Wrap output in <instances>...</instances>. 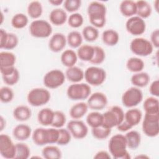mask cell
<instances>
[{
    "instance_id": "1",
    "label": "cell",
    "mask_w": 159,
    "mask_h": 159,
    "mask_svg": "<svg viewBox=\"0 0 159 159\" xmlns=\"http://www.w3.org/2000/svg\"><path fill=\"white\" fill-rule=\"evenodd\" d=\"M127 142L125 135L116 134L109 141L108 148L111 155L115 159H130V153L127 150Z\"/></svg>"
},
{
    "instance_id": "2",
    "label": "cell",
    "mask_w": 159,
    "mask_h": 159,
    "mask_svg": "<svg viewBox=\"0 0 159 159\" xmlns=\"http://www.w3.org/2000/svg\"><path fill=\"white\" fill-rule=\"evenodd\" d=\"M124 114L123 109L120 106H114L111 107L102 114L103 119L101 126L110 129L117 127L124 119Z\"/></svg>"
},
{
    "instance_id": "3",
    "label": "cell",
    "mask_w": 159,
    "mask_h": 159,
    "mask_svg": "<svg viewBox=\"0 0 159 159\" xmlns=\"http://www.w3.org/2000/svg\"><path fill=\"white\" fill-rule=\"evenodd\" d=\"M91 94V87L88 84L76 83L70 85L66 90L68 98L73 101L86 99Z\"/></svg>"
},
{
    "instance_id": "4",
    "label": "cell",
    "mask_w": 159,
    "mask_h": 159,
    "mask_svg": "<svg viewBox=\"0 0 159 159\" xmlns=\"http://www.w3.org/2000/svg\"><path fill=\"white\" fill-rule=\"evenodd\" d=\"M51 98L49 91L43 88L32 89L27 94L28 103L34 107H40L48 103Z\"/></svg>"
},
{
    "instance_id": "5",
    "label": "cell",
    "mask_w": 159,
    "mask_h": 159,
    "mask_svg": "<svg viewBox=\"0 0 159 159\" xmlns=\"http://www.w3.org/2000/svg\"><path fill=\"white\" fill-rule=\"evenodd\" d=\"M52 31L51 24L43 19L34 20L29 26L30 35L35 38H47L52 34Z\"/></svg>"
},
{
    "instance_id": "6",
    "label": "cell",
    "mask_w": 159,
    "mask_h": 159,
    "mask_svg": "<svg viewBox=\"0 0 159 159\" xmlns=\"http://www.w3.org/2000/svg\"><path fill=\"white\" fill-rule=\"evenodd\" d=\"M131 52L139 57H147L152 54L153 47L151 42L144 38L137 37L132 39L130 43Z\"/></svg>"
},
{
    "instance_id": "7",
    "label": "cell",
    "mask_w": 159,
    "mask_h": 159,
    "mask_svg": "<svg viewBox=\"0 0 159 159\" xmlns=\"http://www.w3.org/2000/svg\"><path fill=\"white\" fill-rule=\"evenodd\" d=\"M84 78L89 85L99 86L106 80V72L102 68L94 66H89L84 71Z\"/></svg>"
},
{
    "instance_id": "8",
    "label": "cell",
    "mask_w": 159,
    "mask_h": 159,
    "mask_svg": "<svg viewBox=\"0 0 159 159\" xmlns=\"http://www.w3.org/2000/svg\"><path fill=\"white\" fill-rule=\"evenodd\" d=\"M142 130L145 135L155 137L159 133V114H146L142 122Z\"/></svg>"
},
{
    "instance_id": "9",
    "label": "cell",
    "mask_w": 159,
    "mask_h": 159,
    "mask_svg": "<svg viewBox=\"0 0 159 159\" xmlns=\"http://www.w3.org/2000/svg\"><path fill=\"white\" fill-rule=\"evenodd\" d=\"M65 73L58 69H53L48 71L43 76V83L49 89H56L61 86L65 81Z\"/></svg>"
},
{
    "instance_id": "10",
    "label": "cell",
    "mask_w": 159,
    "mask_h": 159,
    "mask_svg": "<svg viewBox=\"0 0 159 159\" xmlns=\"http://www.w3.org/2000/svg\"><path fill=\"white\" fill-rule=\"evenodd\" d=\"M143 99V93L140 88L131 87L127 89L122 96V104L128 108H132L139 104Z\"/></svg>"
},
{
    "instance_id": "11",
    "label": "cell",
    "mask_w": 159,
    "mask_h": 159,
    "mask_svg": "<svg viewBox=\"0 0 159 159\" xmlns=\"http://www.w3.org/2000/svg\"><path fill=\"white\" fill-rule=\"evenodd\" d=\"M127 31L132 35L137 36L143 34L146 29V24L144 19L137 16L129 17L125 22Z\"/></svg>"
},
{
    "instance_id": "12",
    "label": "cell",
    "mask_w": 159,
    "mask_h": 159,
    "mask_svg": "<svg viewBox=\"0 0 159 159\" xmlns=\"http://www.w3.org/2000/svg\"><path fill=\"white\" fill-rule=\"evenodd\" d=\"M67 129L71 136L77 139H82L86 137L88 133V128L86 124L79 119L70 120L66 125Z\"/></svg>"
},
{
    "instance_id": "13",
    "label": "cell",
    "mask_w": 159,
    "mask_h": 159,
    "mask_svg": "<svg viewBox=\"0 0 159 159\" xmlns=\"http://www.w3.org/2000/svg\"><path fill=\"white\" fill-rule=\"evenodd\" d=\"M0 154L4 158H15L16 144L7 134L0 135Z\"/></svg>"
},
{
    "instance_id": "14",
    "label": "cell",
    "mask_w": 159,
    "mask_h": 159,
    "mask_svg": "<svg viewBox=\"0 0 159 159\" xmlns=\"http://www.w3.org/2000/svg\"><path fill=\"white\" fill-rule=\"evenodd\" d=\"M107 98L102 92H96L89 96L87 100V104L89 109L98 111L103 109L107 104Z\"/></svg>"
},
{
    "instance_id": "15",
    "label": "cell",
    "mask_w": 159,
    "mask_h": 159,
    "mask_svg": "<svg viewBox=\"0 0 159 159\" xmlns=\"http://www.w3.org/2000/svg\"><path fill=\"white\" fill-rule=\"evenodd\" d=\"M67 43L66 37L62 33L57 32L54 34L49 40L48 48L55 53L62 51Z\"/></svg>"
},
{
    "instance_id": "16",
    "label": "cell",
    "mask_w": 159,
    "mask_h": 159,
    "mask_svg": "<svg viewBox=\"0 0 159 159\" xmlns=\"http://www.w3.org/2000/svg\"><path fill=\"white\" fill-rule=\"evenodd\" d=\"M31 135V127L27 124H18L12 130L13 137L15 139L19 141L26 140L30 137Z\"/></svg>"
},
{
    "instance_id": "17",
    "label": "cell",
    "mask_w": 159,
    "mask_h": 159,
    "mask_svg": "<svg viewBox=\"0 0 159 159\" xmlns=\"http://www.w3.org/2000/svg\"><path fill=\"white\" fill-rule=\"evenodd\" d=\"M49 20L52 24L56 26L61 25L68 20L66 12L61 8L54 9L49 14Z\"/></svg>"
},
{
    "instance_id": "18",
    "label": "cell",
    "mask_w": 159,
    "mask_h": 159,
    "mask_svg": "<svg viewBox=\"0 0 159 159\" xmlns=\"http://www.w3.org/2000/svg\"><path fill=\"white\" fill-rule=\"evenodd\" d=\"M66 78L70 82L73 83H80L84 79V72L78 66H73L68 68L65 71Z\"/></svg>"
},
{
    "instance_id": "19",
    "label": "cell",
    "mask_w": 159,
    "mask_h": 159,
    "mask_svg": "<svg viewBox=\"0 0 159 159\" xmlns=\"http://www.w3.org/2000/svg\"><path fill=\"white\" fill-rule=\"evenodd\" d=\"M142 119V112L137 108H131L124 114V120L132 127L137 125Z\"/></svg>"
},
{
    "instance_id": "20",
    "label": "cell",
    "mask_w": 159,
    "mask_h": 159,
    "mask_svg": "<svg viewBox=\"0 0 159 159\" xmlns=\"http://www.w3.org/2000/svg\"><path fill=\"white\" fill-rule=\"evenodd\" d=\"M32 139L34 143L38 146H43L48 144L47 129L38 127L32 134Z\"/></svg>"
},
{
    "instance_id": "21",
    "label": "cell",
    "mask_w": 159,
    "mask_h": 159,
    "mask_svg": "<svg viewBox=\"0 0 159 159\" xmlns=\"http://www.w3.org/2000/svg\"><path fill=\"white\" fill-rule=\"evenodd\" d=\"M119 10L123 16L129 18L131 17L136 14V3L131 0L122 1L119 5Z\"/></svg>"
},
{
    "instance_id": "22",
    "label": "cell",
    "mask_w": 159,
    "mask_h": 159,
    "mask_svg": "<svg viewBox=\"0 0 159 159\" xmlns=\"http://www.w3.org/2000/svg\"><path fill=\"white\" fill-rule=\"evenodd\" d=\"M54 111L50 108H43L40 110L37 114V120L40 124L43 126L51 125L53 120Z\"/></svg>"
},
{
    "instance_id": "23",
    "label": "cell",
    "mask_w": 159,
    "mask_h": 159,
    "mask_svg": "<svg viewBox=\"0 0 159 159\" xmlns=\"http://www.w3.org/2000/svg\"><path fill=\"white\" fill-rule=\"evenodd\" d=\"M31 116L32 111L30 109L25 105H19L15 107L13 111V117L17 121H27Z\"/></svg>"
},
{
    "instance_id": "24",
    "label": "cell",
    "mask_w": 159,
    "mask_h": 159,
    "mask_svg": "<svg viewBox=\"0 0 159 159\" xmlns=\"http://www.w3.org/2000/svg\"><path fill=\"white\" fill-rule=\"evenodd\" d=\"M149 75L143 71L134 73L130 78L131 83L137 88H143L147 86L150 82Z\"/></svg>"
},
{
    "instance_id": "25",
    "label": "cell",
    "mask_w": 159,
    "mask_h": 159,
    "mask_svg": "<svg viewBox=\"0 0 159 159\" xmlns=\"http://www.w3.org/2000/svg\"><path fill=\"white\" fill-rule=\"evenodd\" d=\"M88 108L87 103L80 102L71 106L69 113L72 119H80L87 113Z\"/></svg>"
},
{
    "instance_id": "26",
    "label": "cell",
    "mask_w": 159,
    "mask_h": 159,
    "mask_svg": "<svg viewBox=\"0 0 159 159\" xmlns=\"http://www.w3.org/2000/svg\"><path fill=\"white\" fill-rule=\"evenodd\" d=\"M61 63L66 67L70 68L75 66L78 60V56L76 53L71 50L67 49L63 52L60 57Z\"/></svg>"
},
{
    "instance_id": "27",
    "label": "cell",
    "mask_w": 159,
    "mask_h": 159,
    "mask_svg": "<svg viewBox=\"0 0 159 159\" xmlns=\"http://www.w3.org/2000/svg\"><path fill=\"white\" fill-rule=\"evenodd\" d=\"M127 148L135 150L137 148L141 142L140 134L136 130H130L125 135Z\"/></svg>"
},
{
    "instance_id": "28",
    "label": "cell",
    "mask_w": 159,
    "mask_h": 159,
    "mask_svg": "<svg viewBox=\"0 0 159 159\" xmlns=\"http://www.w3.org/2000/svg\"><path fill=\"white\" fill-rule=\"evenodd\" d=\"M143 108L146 114H159V101L158 98L154 96L146 98L143 104Z\"/></svg>"
},
{
    "instance_id": "29",
    "label": "cell",
    "mask_w": 159,
    "mask_h": 159,
    "mask_svg": "<svg viewBox=\"0 0 159 159\" xmlns=\"http://www.w3.org/2000/svg\"><path fill=\"white\" fill-rule=\"evenodd\" d=\"M102 40L106 45L114 46L119 41V35L117 31L113 29H107L102 34Z\"/></svg>"
},
{
    "instance_id": "30",
    "label": "cell",
    "mask_w": 159,
    "mask_h": 159,
    "mask_svg": "<svg viewBox=\"0 0 159 159\" xmlns=\"http://www.w3.org/2000/svg\"><path fill=\"white\" fill-rule=\"evenodd\" d=\"M106 6L99 1H92L88 5L87 12L89 16H106Z\"/></svg>"
},
{
    "instance_id": "31",
    "label": "cell",
    "mask_w": 159,
    "mask_h": 159,
    "mask_svg": "<svg viewBox=\"0 0 159 159\" xmlns=\"http://www.w3.org/2000/svg\"><path fill=\"white\" fill-rule=\"evenodd\" d=\"M137 6V16L144 19L148 18L150 16L152 9L150 4L146 1L140 0L135 2Z\"/></svg>"
},
{
    "instance_id": "32",
    "label": "cell",
    "mask_w": 159,
    "mask_h": 159,
    "mask_svg": "<svg viewBox=\"0 0 159 159\" xmlns=\"http://www.w3.org/2000/svg\"><path fill=\"white\" fill-rule=\"evenodd\" d=\"M78 58L84 61H90L94 54V47L84 44L81 45L77 50Z\"/></svg>"
},
{
    "instance_id": "33",
    "label": "cell",
    "mask_w": 159,
    "mask_h": 159,
    "mask_svg": "<svg viewBox=\"0 0 159 159\" xmlns=\"http://www.w3.org/2000/svg\"><path fill=\"white\" fill-rule=\"evenodd\" d=\"M144 67V61L138 57H130L126 62L127 69L129 71L134 73L142 71Z\"/></svg>"
},
{
    "instance_id": "34",
    "label": "cell",
    "mask_w": 159,
    "mask_h": 159,
    "mask_svg": "<svg viewBox=\"0 0 159 159\" xmlns=\"http://www.w3.org/2000/svg\"><path fill=\"white\" fill-rule=\"evenodd\" d=\"M43 158L45 159H60L61 158V152L55 145H47L42 150Z\"/></svg>"
},
{
    "instance_id": "35",
    "label": "cell",
    "mask_w": 159,
    "mask_h": 159,
    "mask_svg": "<svg viewBox=\"0 0 159 159\" xmlns=\"http://www.w3.org/2000/svg\"><path fill=\"white\" fill-rule=\"evenodd\" d=\"M43 12V7L40 2L34 1L30 2L27 6V14L30 17L35 20L39 18Z\"/></svg>"
},
{
    "instance_id": "36",
    "label": "cell",
    "mask_w": 159,
    "mask_h": 159,
    "mask_svg": "<svg viewBox=\"0 0 159 159\" xmlns=\"http://www.w3.org/2000/svg\"><path fill=\"white\" fill-rule=\"evenodd\" d=\"M83 39L82 34L76 30L69 32L66 37L67 43L72 48H79L82 44Z\"/></svg>"
},
{
    "instance_id": "37",
    "label": "cell",
    "mask_w": 159,
    "mask_h": 159,
    "mask_svg": "<svg viewBox=\"0 0 159 159\" xmlns=\"http://www.w3.org/2000/svg\"><path fill=\"white\" fill-rule=\"evenodd\" d=\"M16 61V55L7 51H3L0 53V67L14 66Z\"/></svg>"
},
{
    "instance_id": "38",
    "label": "cell",
    "mask_w": 159,
    "mask_h": 159,
    "mask_svg": "<svg viewBox=\"0 0 159 159\" xmlns=\"http://www.w3.org/2000/svg\"><path fill=\"white\" fill-rule=\"evenodd\" d=\"M103 116L102 114L94 111L88 114L86 116V123L91 128H96L102 125Z\"/></svg>"
},
{
    "instance_id": "39",
    "label": "cell",
    "mask_w": 159,
    "mask_h": 159,
    "mask_svg": "<svg viewBox=\"0 0 159 159\" xmlns=\"http://www.w3.org/2000/svg\"><path fill=\"white\" fill-rule=\"evenodd\" d=\"M29 22L28 17L23 13H17L13 16L11 19V25L17 29L24 28Z\"/></svg>"
},
{
    "instance_id": "40",
    "label": "cell",
    "mask_w": 159,
    "mask_h": 159,
    "mask_svg": "<svg viewBox=\"0 0 159 159\" xmlns=\"http://www.w3.org/2000/svg\"><path fill=\"white\" fill-rule=\"evenodd\" d=\"M83 38L87 42H92L97 40L99 37V31L93 25H87L82 30Z\"/></svg>"
},
{
    "instance_id": "41",
    "label": "cell",
    "mask_w": 159,
    "mask_h": 159,
    "mask_svg": "<svg viewBox=\"0 0 159 159\" xmlns=\"http://www.w3.org/2000/svg\"><path fill=\"white\" fill-rule=\"evenodd\" d=\"M30 155L29 147L22 142L16 144V159H27Z\"/></svg>"
},
{
    "instance_id": "42",
    "label": "cell",
    "mask_w": 159,
    "mask_h": 159,
    "mask_svg": "<svg viewBox=\"0 0 159 159\" xmlns=\"http://www.w3.org/2000/svg\"><path fill=\"white\" fill-rule=\"evenodd\" d=\"M93 47H94V54L89 63L93 65H99L104 61L106 58V53L102 47L99 46H93Z\"/></svg>"
},
{
    "instance_id": "43",
    "label": "cell",
    "mask_w": 159,
    "mask_h": 159,
    "mask_svg": "<svg viewBox=\"0 0 159 159\" xmlns=\"http://www.w3.org/2000/svg\"><path fill=\"white\" fill-rule=\"evenodd\" d=\"M111 133V129L100 126L96 128H92L91 134L93 136L98 140H104L107 139Z\"/></svg>"
},
{
    "instance_id": "44",
    "label": "cell",
    "mask_w": 159,
    "mask_h": 159,
    "mask_svg": "<svg viewBox=\"0 0 159 159\" xmlns=\"http://www.w3.org/2000/svg\"><path fill=\"white\" fill-rule=\"evenodd\" d=\"M66 121L65 114L60 111H54V117L51 126L57 129L62 128Z\"/></svg>"
},
{
    "instance_id": "45",
    "label": "cell",
    "mask_w": 159,
    "mask_h": 159,
    "mask_svg": "<svg viewBox=\"0 0 159 159\" xmlns=\"http://www.w3.org/2000/svg\"><path fill=\"white\" fill-rule=\"evenodd\" d=\"M14 97L13 90L9 86H2L0 89V99L3 103L11 102Z\"/></svg>"
},
{
    "instance_id": "46",
    "label": "cell",
    "mask_w": 159,
    "mask_h": 159,
    "mask_svg": "<svg viewBox=\"0 0 159 159\" xmlns=\"http://www.w3.org/2000/svg\"><path fill=\"white\" fill-rule=\"evenodd\" d=\"M68 24L69 26L72 28H78L81 27L83 22L84 19L83 16L80 13L75 12L72 13L68 18Z\"/></svg>"
},
{
    "instance_id": "47",
    "label": "cell",
    "mask_w": 159,
    "mask_h": 159,
    "mask_svg": "<svg viewBox=\"0 0 159 159\" xmlns=\"http://www.w3.org/2000/svg\"><path fill=\"white\" fill-rule=\"evenodd\" d=\"M59 137L57 143L59 145H66L68 144L71 139V135L70 131L66 129L60 128L58 129Z\"/></svg>"
},
{
    "instance_id": "48",
    "label": "cell",
    "mask_w": 159,
    "mask_h": 159,
    "mask_svg": "<svg viewBox=\"0 0 159 159\" xmlns=\"http://www.w3.org/2000/svg\"><path fill=\"white\" fill-rule=\"evenodd\" d=\"M2 78L5 84H7L8 86H13L17 83L19 80V71L16 68L12 73L5 76H2Z\"/></svg>"
},
{
    "instance_id": "49",
    "label": "cell",
    "mask_w": 159,
    "mask_h": 159,
    "mask_svg": "<svg viewBox=\"0 0 159 159\" xmlns=\"http://www.w3.org/2000/svg\"><path fill=\"white\" fill-rule=\"evenodd\" d=\"M81 6V0H65L63 2V6L65 11L71 13H75L80 8Z\"/></svg>"
},
{
    "instance_id": "50",
    "label": "cell",
    "mask_w": 159,
    "mask_h": 159,
    "mask_svg": "<svg viewBox=\"0 0 159 159\" xmlns=\"http://www.w3.org/2000/svg\"><path fill=\"white\" fill-rule=\"evenodd\" d=\"M89 20L93 27L102 28L106 24V16H89Z\"/></svg>"
},
{
    "instance_id": "51",
    "label": "cell",
    "mask_w": 159,
    "mask_h": 159,
    "mask_svg": "<svg viewBox=\"0 0 159 159\" xmlns=\"http://www.w3.org/2000/svg\"><path fill=\"white\" fill-rule=\"evenodd\" d=\"M19 43V39L17 36L14 33H8L7 39L3 49L12 50L15 48Z\"/></svg>"
},
{
    "instance_id": "52",
    "label": "cell",
    "mask_w": 159,
    "mask_h": 159,
    "mask_svg": "<svg viewBox=\"0 0 159 159\" xmlns=\"http://www.w3.org/2000/svg\"><path fill=\"white\" fill-rule=\"evenodd\" d=\"M47 132H48V144L57 143L58 139V137H59L58 129H57L55 127L48 128Z\"/></svg>"
},
{
    "instance_id": "53",
    "label": "cell",
    "mask_w": 159,
    "mask_h": 159,
    "mask_svg": "<svg viewBox=\"0 0 159 159\" xmlns=\"http://www.w3.org/2000/svg\"><path fill=\"white\" fill-rule=\"evenodd\" d=\"M149 92L153 96L158 98L159 96V81H153L150 85Z\"/></svg>"
},
{
    "instance_id": "54",
    "label": "cell",
    "mask_w": 159,
    "mask_h": 159,
    "mask_svg": "<svg viewBox=\"0 0 159 159\" xmlns=\"http://www.w3.org/2000/svg\"><path fill=\"white\" fill-rule=\"evenodd\" d=\"M153 47L158 48L159 47V30H154L150 35V41Z\"/></svg>"
},
{
    "instance_id": "55",
    "label": "cell",
    "mask_w": 159,
    "mask_h": 159,
    "mask_svg": "<svg viewBox=\"0 0 159 159\" xmlns=\"http://www.w3.org/2000/svg\"><path fill=\"white\" fill-rule=\"evenodd\" d=\"M8 32H7L4 29H0V48L1 49H3L4 47L6 44L7 39Z\"/></svg>"
},
{
    "instance_id": "56",
    "label": "cell",
    "mask_w": 159,
    "mask_h": 159,
    "mask_svg": "<svg viewBox=\"0 0 159 159\" xmlns=\"http://www.w3.org/2000/svg\"><path fill=\"white\" fill-rule=\"evenodd\" d=\"M95 159H111V156L109 153L105 150H100L94 156Z\"/></svg>"
},
{
    "instance_id": "57",
    "label": "cell",
    "mask_w": 159,
    "mask_h": 159,
    "mask_svg": "<svg viewBox=\"0 0 159 159\" xmlns=\"http://www.w3.org/2000/svg\"><path fill=\"white\" fill-rule=\"evenodd\" d=\"M117 128L120 132H127L130 130L132 128V127L124 119L123 121L117 126Z\"/></svg>"
},
{
    "instance_id": "58",
    "label": "cell",
    "mask_w": 159,
    "mask_h": 159,
    "mask_svg": "<svg viewBox=\"0 0 159 159\" xmlns=\"http://www.w3.org/2000/svg\"><path fill=\"white\" fill-rule=\"evenodd\" d=\"M6 120L2 116H1L0 117V131L1 132L4 129V128L6 127Z\"/></svg>"
},
{
    "instance_id": "59",
    "label": "cell",
    "mask_w": 159,
    "mask_h": 159,
    "mask_svg": "<svg viewBox=\"0 0 159 159\" xmlns=\"http://www.w3.org/2000/svg\"><path fill=\"white\" fill-rule=\"evenodd\" d=\"M64 1L63 0H50L48 1V2L50 4H51L53 6H58L61 5L62 3H63Z\"/></svg>"
},
{
    "instance_id": "60",
    "label": "cell",
    "mask_w": 159,
    "mask_h": 159,
    "mask_svg": "<svg viewBox=\"0 0 159 159\" xmlns=\"http://www.w3.org/2000/svg\"><path fill=\"white\" fill-rule=\"evenodd\" d=\"M136 159H148L149 158V157L146 155H144V154H140V155H137L135 157Z\"/></svg>"
},
{
    "instance_id": "61",
    "label": "cell",
    "mask_w": 159,
    "mask_h": 159,
    "mask_svg": "<svg viewBox=\"0 0 159 159\" xmlns=\"http://www.w3.org/2000/svg\"><path fill=\"white\" fill-rule=\"evenodd\" d=\"M158 4H159L158 0H156V1L153 2L154 7H155V11H156L157 12H158Z\"/></svg>"
}]
</instances>
